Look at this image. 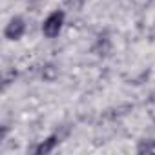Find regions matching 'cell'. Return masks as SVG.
<instances>
[{
    "label": "cell",
    "mask_w": 155,
    "mask_h": 155,
    "mask_svg": "<svg viewBox=\"0 0 155 155\" xmlns=\"http://www.w3.org/2000/svg\"><path fill=\"white\" fill-rule=\"evenodd\" d=\"M24 29H26L24 20H20V18H13V20L8 24V28H6V37L11 38V40H17V38L22 37Z\"/></svg>",
    "instance_id": "7a4b0ae2"
},
{
    "label": "cell",
    "mask_w": 155,
    "mask_h": 155,
    "mask_svg": "<svg viewBox=\"0 0 155 155\" xmlns=\"http://www.w3.org/2000/svg\"><path fill=\"white\" fill-rule=\"evenodd\" d=\"M53 144H55V139H49V140H48V144H42V146L37 150V153H48V151H51Z\"/></svg>",
    "instance_id": "3957f363"
},
{
    "label": "cell",
    "mask_w": 155,
    "mask_h": 155,
    "mask_svg": "<svg viewBox=\"0 0 155 155\" xmlns=\"http://www.w3.org/2000/svg\"><path fill=\"white\" fill-rule=\"evenodd\" d=\"M62 24H64V13H62V11H55V13H51V15L44 20L42 31H44L46 37L53 38V37H57V35L60 33Z\"/></svg>",
    "instance_id": "6da1fadb"
}]
</instances>
